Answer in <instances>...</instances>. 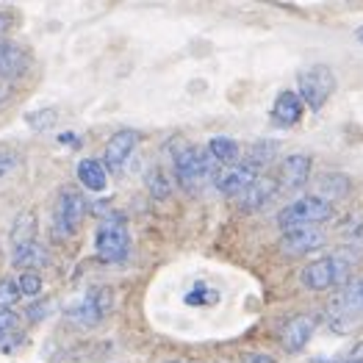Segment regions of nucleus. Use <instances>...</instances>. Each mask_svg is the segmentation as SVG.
I'll return each mask as SVG.
<instances>
[{
  "mask_svg": "<svg viewBox=\"0 0 363 363\" xmlns=\"http://www.w3.org/2000/svg\"><path fill=\"white\" fill-rule=\"evenodd\" d=\"M274 158H277V145L269 139H258L255 145H250L244 152V167H250L252 172H261L264 167H269Z\"/></svg>",
  "mask_w": 363,
  "mask_h": 363,
  "instance_id": "obj_19",
  "label": "nucleus"
},
{
  "mask_svg": "<svg viewBox=\"0 0 363 363\" xmlns=\"http://www.w3.org/2000/svg\"><path fill=\"white\" fill-rule=\"evenodd\" d=\"M56 108H42V111H30L28 117H26V122H28L33 130H48L53 122H56Z\"/></svg>",
  "mask_w": 363,
  "mask_h": 363,
  "instance_id": "obj_24",
  "label": "nucleus"
},
{
  "mask_svg": "<svg viewBox=\"0 0 363 363\" xmlns=\"http://www.w3.org/2000/svg\"><path fill=\"white\" fill-rule=\"evenodd\" d=\"M330 216H333V206H330L328 197H322V194H305V197L294 200L291 206H286L283 211L277 213V228L283 233H289V230L322 225Z\"/></svg>",
  "mask_w": 363,
  "mask_h": 363,
  "instance_id": "obj_5",
  "label": "nucleus"
},
{
  "mask_svg": "<svg viewBox=\"0 0 363 363\" xmlns=\"http://www.w3.org/2000/svg\"><path fill=\"white\" fill-rule=\"evenodd\" d=\"M274 191H277V181L267 178V175H258L255 183L239 194V208L242 211H258V208H264L269 203V197H272Z\"/></svg>",
  "mask_w": 363,
  "mask_h": 363,
  "instance_id": "obj_17",
  "label": "nucleus"
},
{
  "mask_svg": "<svg viewBox=\"0 0 363 363\" xmlns=\"http://www.w3.org/2000/svg\"><path fill=\"white\" fill-rule=\"evenodd\" d=\"M86 216V200L75 189H64L53 208V236L56 239H69L78 233L81 222Z\"/></svg>",
  "mask_w": 363,
  "mask_h": 363,
  "instance_id": "obj_8",
  "label": "nucleus"
},
{
  "mask_svg": "<svg viewBox=\"0 0 363 363\" xmlns=\"http://www.w3.org/2000/svg\"><path fill=\"white\" fill-rule=\"evenodd\" d=\"M272 120L280 128H294L303 120V100L297 91H280L272 106Z\"/></svg>",
  "mask_w": 363,
  "mask_h": 363,
  "instance_id": "obj_16",
  "label": "nucleus"
},
{
  "mask_svg": "<svg viewBox=\"0 0 363 363\" xmlns=\"http://www.w3.org/2000/svg\"><path fill=\"white\" fill-rule=\"evenodd\" d=\"M313 363H335V358H328V361H322V358H316Z\"/></svg>",
  "mask_w": 363,
  "mask_h": 363,
  "instance_id": "obj_33",
  "label": "nucleus"
},
{
  "mask_svg": "<svg viewBox=\"0 0 363 363\" xmlns=\"http://www.w3.org/2000/svg\"><path fill=\"white\" fill-rule=\"evenodd\" d=\"M208 152H211V158L216 164H222V167H236L239 164V145H236V139H228V136H213L211 142H208Z\"/></svg>",
  "mask_w": 363,
  "mask_h": 363,
  "instance_id": "obj_20",
  "label": "nucleus"
},
{
  "mask_svg": "<svg viewBox=\"0 0 363 363\" xmlns=\"http://www.w3.org/2000/svg\"><path fill=\"white\" fill-rule=\"evenodd\" d=\"M258 178V172H252L250 167H244V164H236V167H230V169H225L222 175H216V189H219V194H225V197H239L242 191H247L252 183Z\"/></svg>",
  "mask_w": 363,
  "mask_h": 363,
  "instance_id": "obj_14",
  "label": "nucleus"
},
{
  "mask_svg": "<svg viewBox=\"0 0 363 363\" xmlns=\"http://www.w3.org/2000/svg\"><path fill=\"white\" fill-rule=\"evenodd\" d=\"M48 261H50V255L39 242H26L11 247V264L23 272H39V269L48 267Z\"/></svg>",
  "mask_w": 363,
  "mask_h": 363,
  "instance_id": "obj_15",
  "label": "nucleus"
},
{
  "mask_svg": "<svg viewBox=\"0 0 363 363\" xmlns=\"http://www.w3.org/2000/svg\"><path fill=\"white\" fill-rule=\"evenodd\" d=\"M94 252L103 264H122L130 252V233L128 225L120 216H111L106 222H100L97 233H94Z\"/></svg>",
  "mask_w": 363,
  "mask_h": 363,
  "instance_id": "obj_7",
  "label": "nucleus"
},
{
  "mask_svg": "<svg viewBox=\"0 0 363 363\" xmlns=\"http://www.w3.org/2000/svg\"><path fill=\"white\" fill-rule=\"evenodd\" d=\"M242 363H277V361H274L269 352H247L242 358Z\"/></svg>",
  "mask_w": 363,
  "mask_h": 363,
  "instance_id": "obj_30",
  "label": "nucleus"
},
{
  "mask_svg": "<svg viewBox=\"0 0 363 363\" xmlns=\"http://www.w3.org/2000/svg\"><path fill=\"white\" fill-rule=\"evenodd\" d=\"M78 181L84 189H89V191H103L106 189V183H108V172H106V167L97 161V158H84V161H78Z\"/></svg>",
  "mask_w": 363,
  "mask_h": 363,
  "instance_id": "obj_18",
  "label": "nucleus"
},
{
  "mask_svg": "<svg viewBox=\"0 0 363 363\" xmlns=\"http://www.w3.org/2000/svg\"><path fill=\"white\" fill-rule=\"evenodd\" d=\"M139 139H142V133L133 130V128H122V130H117V133L106 142V150H103V167H106V172L120 175L122 169H125V164L130 161L133 150H136Z\"/></svg>",
  "mask_w": 363,
  "mask_h": 363,
  "instance_id": "obj_9",
  "label": "nucleus"
},
{
  "mask_svg": "<svg viewBox=\"0 0 363 363\" xmlns=\"http://www.w3.org/2000/svg\"><path fill=\"white\" fill-rule=\"evenodd\" d=\"M26 242H36V216L30 211H23L11 225V247Z\"/></svg>",
  "mask_w": 363,
  "mask_h": 363,
  "instance_id": "obj_21",
  "label": "nucleus"
},
{
  "mask_svg": "<svg viewBox=\"0 0 363 363\" xmlns=\"http://www.w3.org/2000/svg\"><path fill=\"white\" fill-rule=\"evenodd\" d=\"M17 325H20V316L14 313V308H0V347L6 344V338L17 335Z\"/></svg>",
  "mask_w": 363,
  "mask_h": 363,
  "instance_id": "obj_23",
  "label": "nucleus"
},
{
  "mask_svg": "<svg viewBox=\"0 0 363 363\" xmlns=\"http://www.w3.org/2000/svg\"><path fill=\"white\" fill-rule=\"evenodd\" d=\"M352 269H355V258H350L347 252H335V255H325L308 264L300 274V283L308 291H330L335 286H344L347 274Z\"/></svg>",
  "mask_w": 363,
  "mask_h": 363,
  "instance_id": "obj_2",
  "label": "nucleus"
},
{
  "mask_svg": "<svg viewBox=\"0 0 363 363\" xmlns=\"http://www.w3.org/2000/svg\"><path fill=\"white\" fill-rule=\"evenodd\" d=\"M335 363H363V341L352 344V350L344 358H335Z\"/></svg>",
  "mask_w": 363,
  "mask_h": 363,
  "instance_id": "obj_28",
  "label": "nucleus"
},
{
  "mask_svg": "<svg viewBox=\"0 0 363 363\" xmlns=\"http://www.w3.org/2000/svg\"><path fill=\"white\" fill-rule=\"evenodd\" d=\"M45 313H48V303H33V305H28V311H26L28 322H42Z\"/></svg>",
  "mask_w": 363,
  "mask_h": 363,
  "instance_id": "obj_29",
  "label": "nucleus"
},
{
  "mask_svg": "<svg viewBox=\"0 0 363 363\" xmlns=\"http://www.w3.org/2000/svg\"><path fill=\"white\" fill-rule=\"evenodd\" d=\"M355 39H358V42H361V45H363V28L355 30Z\"/></svg>",
  "mask_w": 363,
  "mask_h": 363,
  "instance_id": "obj_32",
  "label": "nucleus"
},
{
  "mask_svg": "<svg viewBox=\"0 0 363 363\" xmlns=\"http://www.w3.org/2000/svg\"><path fill=\"white\" fill-rule=\"evenodd\" d=\"M167 363H189V361H167Z\"/></svg>",
  "mask_w": 363,
  "mask_h": 363,
  "instance_id": "obj_34",
  "label": "nucleus"
},
{
  "mask_svg": "<svg viewBox=\"0 0 363 363\" xmlns=\"http://www.w3.org/2000/svg\"><path fill=\"white\" fill-rule=\"evenodd\" d=\"M114 311V289L111 286H91L84 291V297L78 303L67 308V319L75 328L91 330L97 325H103Z\"/></svg>",
  "mask_w": 363,
  "mask_h": 363,
  "instance_id": "obj_3",
  "label": "nucleus"
},
{
  "mask_svg": "<svg viewBox=\"0 0 363 363\" xmlns=\"http://www.w3.org/2000/svg\"><path fill=\"white\" fill-rule=\"evenodd\" d=\"M147 189L152 191V197H158V200H164V197L169 194V183H167V178H164L158 169L147 178Z\"/></svg>",
  "mask_w": 363,
  "mask_h": 363,
  "instance_id": "obj_26",
  "label": "nucleus"
},
{
  "mask_svg": "<svg viewBox=\"0 0 363 363\" xmlns=\"http://www.w3.org/2000/svg\"><path fill=\"white\" fill-rule=\"evenodd\" d=\"M17 300H20L17 280L3 277V280H0V308H14V303H17Z\"/></svg>",
  "mask_w": 363,
  "mask_h": 363,
  "instance_id": "obj_25",
  "label": "nucleus"
},
{
  "mask_svg": "<svg viewBox=\"0 0 363 363\" xmlns=\"http://www.w3.org/2000/svg\"><path fill=\"white\" fill-rule=\"evenodd\" d=\"M17 164H20V155L14 150H0V181L3 178H9L14 169H17Z\"/></svg>",
  "mask_w": 363,
  "mask_h": 363,
  "instance_id": "obj_27",
  "label": "nucleus"
},
{
  "mask_svg": "<svg viewBox=\"0 0 363 363\" xmlns=\"http://www.w3.org/2000/svg\"><path fill=\"white\" fill-rule=\"evenodd\" d=\"M313 169V158L308 152H291L280 161L277 169V181L283 183V189H303Z\"/></svg>",
  "mask_w": 363,
  "mask_h": 363,
  "instance_id": "obj_12",
  "label": "nucleus"
},
{
  "mask_svg": "<svg viewBox=\"0 0 363 363\" xmlns=\"http://www.w3.org/2000/svg\"><path fill=\"white\" fill-rule=\"evenodd\" d=\"M325 244V233L316 228H300V230H289L280 236V250L286 255H305L313 252Z\"/></svg>",
  "mask_w": 363,
  "mask_h": 363,
  "instance_id": "obj_13",
  "label": "nucleus"
},
{
  "mask_svg": "<svg viewBox=\"0 0 363 363\" xmlns=\"http://www.w3.org/2000/svg\"><path fill=\"white\" fill-rule=\"evenodd\" d=\"M17 289H20V297H28L36 300L42 294V274L39 272H23L17 277Z\"/></svg>",
  "mask_w": 363,
  "mask_h": 363,
  "instance_id": "obj_22",
  "label": "nucleus"
},
{
  "mask_svg": "<svg viewBox=\"0 0 363 363\" xmlns=\"http://www.w3.org/2000/svg\"><path fill=\"white\" fill-rule=\"evenodd\" d=\"M297 86H300V100L311 111H322L328 106V100L335 91V75L328 64H311L297 75Z\"/></svg>",
  "mask_w": 363,
  "mask_h": 363,
  "instance_id": "obj_6",
  "label": "nucleus"
},
{
  "mask_svg": "<svg viewBox=\"0 0 363 363\" xmlns=\"http://www.w3.org/2000/svg\"><path fill=\"white\" fill-rule=\"evenodd\" d=\"M316 328H319V316H316V313H297V316H291V319L283 325V330H280V344H283V350L291 352V355L303 352L305 347H308V341L316 333Z\"/></svg>",
  "mask_w": 363,
  "mask_h": 363,
  "instance_id": "obj_10",
  "label": "nucleus"
},
{
  "mask_svg": "<svg viewBox=\"0 0 363 363\" xmlns=\"http://www.w3.org/2000/svg\"><path fill=\"white\" fill-rule=\"evenodd\" d=\"M30 56L23 45H17L14 39L0 36V81H17L28 72Z\"/></svg>",
  "mask_w": 363,
  "mask_h": 363,
  "instance_id": "obj_11",
  "label": "nucleus"
},
{
  "mask_svg": "<svg viewBox=\"0 0 363 363\" xmlns=\"http://www.w3.org/2000/svg\"><path fill=\"white\" fill-rule=\"evenodd\" d=\"M6 103V86H0V106Z\"/></svg>",
  "mask_w": 363,
  "mask_h": 363,
  "instance_id": "obj_31",
  "label": "nucleus"
},
{
  "mask_svg": "<svg viewBox=\"0 0 363 363\" xmlns=\"http://www.w3.org/2000/svg\"><path fill=\"white\" fill-rule=\"evenodd\" d=\"M172 172H175V181L181 183L183 189H200L206 183L216 181V161L211 158L208 147H183L175 161H172Z\"/></svg>",
  "mask_w": 363,
  "mask_h": 363,
  "instance_id": "obj_4",
  "label": "nucleus"
},
{
  "mask_svg": "<svg viewBox=\"0 0 363 363\" xmlns=\"http://www.w3.org/2000/svg\"><path fill=\"white\" fill-rule=\"evenodd\" d=\"M363 319V277L347 280L344 286H338L330 303H328V325L335 333H347L352 330Z\"/></svg>",
  "mask_w": 363,
  "mask_h": 363,
  "instance_id": "obj_1",
  "label": "nucleus"
}]
</instances>
